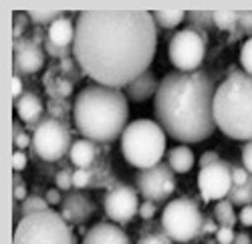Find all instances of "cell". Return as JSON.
I'll return each mask as SVG.
<instances>
[{"mask_svg":"<svg viewBox=\"0 0 252 244\" xmlns=\"http://www.w3.org/2000/svg\"><path fill=\"white\" fill-rule=\"evenodd\" d=\"M186 23L190 29L204 34V30H210L214 27V12L212 10H190L186 12Z\"/></svg>","mask_w":252,"mask_h":244,"instance_id":"cell-21","label":"cell"},{"mask_svg":"<svg viewBox=\"0 0 252 244\" xmlns=\"http://www.w3.org/2000/svg\"><path fill=\"white\" fill-rule=\"evenodd\" d=\"M69 157H71V161L79 170H91L93 161L97 157V148H95L93 141H89L85 137L77 139V141H73V148L69 152Z\"/></svg>","mask_w":252,"mask_h":244,"instance_id":"cell-19","label":"cell"},{"mask_svg":"<svg viewBox=\"0 0 252 244\" xmlns=\"http://www.w3.org/2000/svg\"><path fill=\"white\" fill-rule=\"evenodd\" d=\"M25 168H27V155H25V152L14 150V153H12V170L14 172H23Z\"/></svg>","mask_w":252,"mask_h":244,"instance_id":"cell-40","label":"cell"},{"mask_svg":"<svg viewBox=\"0 0 252 244\" xmlns=\"http://www.w3.org/2000/svg\"><path fill=\"white\" fill-rule=\"evenodd\" d=\"M202 232H218V228H216V224L212 220H204V226H202ZM200 232V234H202Z\"/></svg>","mask_w":252,"mask_h":244,"instance_id":"cell-48","label":"cell"},{"mask_svg":"<svg viewBox=\"0 0 252 244\" xmlns=\"http://www.w3.org/2000/svg\"><path fill=\"white\" fill-rule=\"evenodd\" d=\"M55 184H57V190H65V192L75 188L73 186V172L71 170H61L55 178Z\"/></svg>","mask_w":252,"mask_h":244,"instance_id":"cell-33","label":"cell"},{"mask_svg":"<svg viewBox=\"0 0 252 244\" xmlns=\"http://www.w3.org/2000/svg\"><path fill=\"white\" fill-rule=\"evenodd\" d=\"M47 79H53V87H49V95L53 99H65L71 95L73 91V83L69 81V77H55L53 69L47 73Z\"/></svg>","mask_w":252,"mask_h":244,"instance_id":"cell-25","label":"cell"},{"mask_svg":"<svg viewBox=\"0 0 252 244\" xmlns=\"http://www.w3.org/2000/svg\"><path fill=\"white\" fill-rule=\"evenodd\" d=\"M29 14L27 12H14V16H12V38L16 40V38H23V32H25V29H27V25H29Z\"/></svg>","mask_w":252,"mask_h":244,"instance_id":"cell-31","label":"cell"},{"mask_svg":"<svg viewBox=\"0 0 252 244\" xmlns=\"http://www.w3.org/2000/svg\"><path fill=\"white\" fill-rule=\"evenodd\" d=\"M121 152L133 168L150 170L161 164L165 153V131L158 121L135 119L121 135Z\"/></svg>","mask_w":252,"mask_h":244,"instance_id":"cell-5","label":"cell"},{"mask_svg":"<svg viewBox=\"0 0 252 244\" xmlns=\"http://www.w3.org/2000/svg\"><path fill=\"white\" fill-rule=\"evenodd\" d=\"M228 200L232 202L234 206H250L252 204V176L248 180V184L244 186H232V190H230L228 194Z\"/></svg>","mask_w":252,"mask_h":244,"instance_id":"cell-27","label":"cell"},{"mask_svg":"<svg viewBox=\"0 0 252 244\" xmlns=\"http://www.w3.org/2000/svg\"><path fill=\"white\" fill-rule=\"evenodd\" d=\"M240 65L242 71L252 77V38H246L244 45L240 47Z\"/></svg>","mask_w":252,"mask_h":244,"instance_id":"cell-29","label":"cell"},{"mask_svg":"<svg viewBox=\"0 0 252 244\" xmlns=\"http://www.w3.org/2000/svg\"><path fill=\"white\" fill-rule=\"evenodd\" d=\"M234 244H250V236L246 232H238L234 238Z\"/></svg>","mask_w":252,"mask_h":244,"instance_id":"cell-49","label":"cell"},{"mask_svg":"<svg viewBox=\"0 0 252 244\" xmlns=\"http://www.w3.org/2000/svg\"><path fill=\"white\" fill-rule=\"evenodd\" d=\"M238 34H248L252 38V10L250 12H240Z\"/></svg>","mask_w":252,"mask_h":244,"instance_id":"cell-36","label":"cell"},{"mask_svg":"<svg viewBox=\"0 0 252 244\" xmlns=\"http://www.w3.org/2000/svg\"><path fill=\"white\" fill-rule=\"evenodd\" d=\"M47 202L51 206H57V204H63V198H61V194H59V190H49L47 192Z\"/></svg>","mask_w":252,"mask_h":244,"instance_id":"cell-47","label":"cell"},{"mask_svg":"<svg viewBox=\"0 0 252 244\" xmlns=\"http://www.w3.org/2000/svg\"><path fill=\"white\" fill-rule=\"evenodd\" d=\"M143 220H152L156 216V202H150V200H145L143 204H139V212H137Z\"/></svg>","mask_w":252,"mask_h":244,"instance_id":"cell-38","label":"cell"},{"mask_svg":"<svg viewBox=\"0 0 252 244\" xmlns=\"http://www.w3.org/2000/svg\"><path fill=\"white\" fill-rule=\"evenodd\" d=\"M214 121L224 135L252 141V77L248 73H230L216 87Z\"/></svg>","mask_w":252,"mask_h":244,"instance_id":"cell-4","label":"cell"},{"mask_svg":"<svg viewBox=\"0 0 252 244\" xmlns=\"http://www.w3.org/2000/svg\"><path fill=\"white\" fill-rule=\"evenodd\" d=\"M73 119L85 139L111 144L129 125V99L121 89L87 85L75 97Z\"/></svg>","mask_w":252,"mask_h":244,"instance_id":"cell-3","label":"cell"},{"mask_svg":"<svg viewBox=\"0 0 252 244\" xmlns=\"http://www.w3.org/2000/svg\"><path fill=\"white\" fill-rule=\"evenodd\" d=\"M12 196H14V200L18 202V200H27V188H25V184L20 182V178H18V174H14V192H12Z\"/></svg>","mask_w":252,"mask_h":244,"instance_id":"cell-43","label":"cell"},{"mask_svg":"<svg viewBox=\"0 0 252 244\" xmlns=\"http://www.w3.org/2000/svg\"><path fill=\"white\" fill-rule=\"evenodd\" d=\"M51 204L47 202V198H40V196H29L23 204H20V214L23 216H31V214H36V212H43V210H49ZM20 216V218H23Z\"/></svg>","mask_w":252,"mask_h":244,"instance_id":"cell-28","label":"cell"},{"mask_svg":"<svg viewBox=\"0 0 252 244\" xmlns=\"http://www.w3.org/2000/svg\"><path fill=\"white\" fill-rule=\"evenodd\" d=\"M43 45H45V53H47V55H51L53 59H59V61L69 59V55L73 53V49H63V47L53 45L49 38H45V40H43Z\"/></svg>","mask_w":252,"mask_h":244,"instance_id":"cell-32","label":"cell"},{"mask_svg":"<svg viewBox=\"0 0 252 244\" xmlns=\"http://www.w3.org/2000/svg\"><path fill=\"white\" fill-rule=\"evenodd\" d=\"M167 164L174 174H186L194 168V152L188 146H176L167 152Z\"/></svg>","mask_w":252,"mask_h":244,"instance_id":"cell-20","label":"cell"},{"mask_svg":"<svg viewBox=\"0 0 252 244\" xmlns=\"http://www.w3.org/2000/svg\"><path fill=\"white\" fill-rule=\"evenodd\" d=\"M137 244H172V242H170V236L167 234H148V236H143Z\"/></svg>","mask_w":252,"mask_h":244,"instance_id":"cell-39","label":"cell"},{"mask_svg":"<svg viewBox=\"0 0 252 244\" xmlns=\"http://www.w3.org/2000/svg\"><path fill=\"white\" fill-rule=\"evenodd\" d=\"M230 166H232V184H234V186H244V184H248L250 172H248L244 166H236V164H230Z\"/></svg>","mask_w":252,"mask_h":244,"instance_id":"cell-35","label":"cell"},{"mask_svg":"<svg viewBox=\"0 0 252 244\" xmlns=\"http://www.w3.org/2000/svg\"><path fill=\"white\" fill-rule=\"evenodd\" d=\"M242 166L250 172L252 176V141H246L244 148H242Z\"/></svg>","mask_w":252,"mask_h":244,"instance_id":"cell-42","label":"cell"},{"mask_svg":"<svg viewBox=\"0 0 252 244\" xmlns=\"http://www.w3.org/2000/svg\"><path fill=\"white\" fill-rule=\"evenodd\" d=\"M12 244H75L69 222L55 210L23 216L14 226Z\"/></svg>","mask_w":252,"mask_h":244,"instance_id":"cell-6","label":"cell"},{"mask_svg":"<svg viewBox=\"0 0 252 244\" xmlns=\"http://www.w3.org/2000/svg\"><path fill=\"white\" fill-rule=\"evenodd\" d=\"M238 220H240V224L242 226H252V204L250 206H244L242 210H240V214H238Z\"/></svg>","mask_w":252,"mask_h":244,"instance_id":"cell-46","label":"cell"},{"mask_svg":"<svg viewBox=\"0 0 252 244\" xmlns=\"http://www.w3.org/2000/svg\"><path fill=\"white\" fill-rule=\"evenodd\" d=\"M158 89H159V83H158L156 75L152 71H145L143 75L133 79L131 83L125 87V95H127V99L133 101V103H143V101H148L150 97H156Z\"/></svg>","mask_w":252,"mask_h":244,"instance_id":"cell-16","label":"cell"},{"mask_svg":"<svg viewBox=\"0 0 252 244\" xmlns=\"http://www.w3.org/2000/svg\"><path fill=\"white\" fill-rule=\"evenodd\" d=\"M156 25L161 29H176L182 20H186L184 10H156L154 12Z\"/></svg>","mask_w":252,"mask_h":244,"instance_id":"cell-24","label":"cell"},{"mask_svg":"<svg viewBox=\"0 0 252 244\" xmlns=\"http://www.w3.org/2000/svg\"><path fill=\"white\" fill-rule=\"evenodd\" d=\"M214 81L206 71H172L159 81L154 97L156 119L176 141L200 144L214 133Z\"/></svg>","mask_w":252,"mask_h":244,"instance_id":"cell-2","label":"cell"},{"mask_svg":"<svg viewBox=\"0 0 252 244\" xmlns=\"http://www.w3.org/2000/svg\"><path fill=\"white\" fill-rule=\"evenodd\" d=\"M103 208H105V214H107L109 220L117 222V224H125V222H129L139 212L137 192L131 186L119 184L105 196Z\"/></svg>","mask_w":252,"mask_h":244,"instance_id":"cell-12","label":"cell"},{"mask_svg":"<svg viewBox=\"0 0 252 244\" xmlns=\"http://www.w3.org/2000/svg\"><path fill=\"white\" fill-rule=\"evenodd\" d=\"M93 212H95V204L87 194L67 192V196L63 198L61 216L65 218L69 224H83V222H87L91 218Z\"/></svg>","mask_w":252,"mask_h":244,"instance_id":"cell-14","label":"cell"},{"mask_svg":"<svg viewBox=\"0 0 252 244\" xmlns=\"http://www.w3.org/2000/svg\"><path fill=\"white\" fill-rule=\"evenodd\" d=\"M12 67L16 75H32L45 67V51L32 36L12 40Z\"/></svg>","mask_w":252,"mask_h":244,"instance_id":"cell-13","label":"cell"},{"mask_svg":"<svg viewBox=\"0 0 252 244\" xmlns=\"http://www.w3.org/2000/svg\"><path fill=\"white\" fill-rule=\"evenodd\" d=\"M91 176H93L91 170H77V172H73V186L79 188V190H85L91 184Z\"/></svg>","mask_w":252,"mask_h":244,"instance_id":"cell-34","label":"cell"},{"mask_svg":"<svg viewBox=\"0 0 252 244\" xmlns=\"http://www.w3.org/2000/svg\"><path fill=\"white\" fill-rule=\"evenodd\" d=\"M27 14H29V18H31V23H34V25H47V27H51L55 20H59V18L65 16L61 10H55V8H43V6L31 8V10H27Z\"/></svg>","mask_w":252,"mask_h":244,"instance_id":"cell-23","label":"cell"},{"mask_svg":"<svg viewBox=\"0 0 252 244\" xmlns=\"http://www.w3.org/2000/svg\"><path fill=\"white\" fill-rule=\"evenodd\" d=\"M12 144H14V150H27L29 146H32V139L18 127V123L14 121V127H12Z\"/></svg>","mask_w":252,"mask_h":244,"instance_id":"cell-30","label":"cell"},{"mask_svg":"<svg viewBox=\"0 0 252 244\" xmlns=\"http://www.w3.org/2000/svg\"><path fill=\"white\" fill-rule=\"evenodd\" d=\"M47 38L53 45L63 47V49H73L75 43V25L71 23V18L63 16L47 29Z\"/></svg>","mask_w":252,"mask_h":244,"instance_id":"cell-18","label":"cell"},{"mask_svg":"<svg viewBox=\"0 0 252 244\" xmlns=\"http://www.w3.org/2000/svg\"><path fill=\"white\" fill-rule=\"evenodd\" d=\"M73 148V139L67 123L57 117H45L38 121L32 133V150L45 161H59Z\"/></svg>","mask_w":252,"mask_h":244,"instance_id":"cell-8","label":"cell"},{"mask_svg":"<svg viewBox=\"0 0 252 244\" xmlns=\"http://www.w3.org/2000/svg\"><path fill=\"white\" fill-rule=\"evenodd\" d=\"M170 63L176 71L182 73H194L200 71V65L206 55V34L194 29H182L170 40Z\"/></svg>","mask_w":252,"mask_h":244,"instance_id":"cell-9","label":"cell"},{"mask_svg":"<svg viewBox=\"0 0 252 244\" xmlns=\"http://www.w3.org/2000/svg\"><path fill=\"white\" fill-rule=\"evenodd\" d=\"M135 190L150 202H163L176 190V174L170 164H158L150 170H139L135 176Z\"/></svg>","mask_w":252,"mask_h":244,"instance_id":"cell-10","label":"cell"},{"mask_svg":"<svg viewBox=\"0 0 252 244\" xmlns=\"http://www.w3.org/2000/svg\"><path fill=\"white\" fill-rule=\"evenodd\" d=\"M158 25L148 10H83L75 20L73 59L97 85L125 89L150 71Z\"/></svg>","mask_w":252,"mask_h":244,"instance_id":"cell-1","label":"cell"},{"mask_svg":"<svg viewBox=\"0 0 252 244\" xmlns=\"http://www.w3.org/2000/svg\"><path fill=\"white\" fill-rule=\"evenodd\" d=\"M216 161H220V155L216 152H204L200 157V168H208V166L216 164Z\"/></svg>","mask_w":252,"mask_h":244,"instance_id":"cell-44","label":"cell"},{"mask_svg":"<svg viewBox=\"0 0 252 244\" xmlns=\"http://www.w3.org/2000/svg\"><path fill=\"white\" fill-rule=\"evenodd\" d=\"M232 166L220 159L216 164L202 168L198 174V190L204 200H224L232 190Z\"/></svg>","mask_w":252,"mask_h":244,"instance_id":"cell-11","label":"cell"},{"mask_svg":"<svg viewBox=\"0 0 252 244\" xmlns=\"http://www.w3.org/2000/svg\"><path fill=\"white\" fill-rule=\"evenodd\" d=\"M204 226V216L198 204L190 198H176L161 212V228L176 242L194 240Z\"/></svg>","mask_w":252,"mask_h":244,"instance_id":"cell-7","label":"cell"},{"mask_svg":"<svg viewBox=\"0 0 252 244\" xmlns=\"http://www.w3.org/2000/svg\"><path fill=\"white\" fill-rule=\"evenodd\" d=\"M49 107H51V113H53L51 117H57V119H61V115L65 113V109H69L65 105V99H51Z\"/></svg>","mask_w":252,"mask_h":244,"instance_id":"cell-41","label":"cell"},{"mask_svg":"<svg viewBox=\"0 0 252 244\" xmlns=\"http://www.w3.org/2000/svg\"><path fill=\"white\" fill-rule=\"evenodd\" d=\"M214 218L220 226L232 228L236 224V214H234V204L230 200H220L214 206Z\"/></svg>","mask_w":252,"mask_h":244,"instance_id":"cell-22","label":"cell"},{"mask_svg":"<svg viewBox=\"0 0 252 244\" xmlns=\"http://www.w3.org/2000/svg\"><path fill=\"white\" fill-rule=\"evenodd\" d=\"M14 109H16V115L23 119L25 123L36 127L38 125L36 121L40 119V115H43L45 105L36 93H25L18 101H14Z\"/></svg>","mask_w":252,"mask_h":244,"instance_id":"cell-17","label":"cell"},{"mask_svg":"<svg viewBox=\"0 0 252 244\" xmlns=\"http://www.w3.org/2000/svg\"><path fill=\"white\" fill-rule=\"evenodd\" d=\"M83 244H131L127 234H125L117 224L111 222H99L91 226L83 238Z\"/></svg>","mask_w":252,"mask_h":244,"instance_id":"cell-15","label":"cell"},{"mask_svg":"<svg viewBox=\"0 0 252 244\" xmlns=\"http://www.w3.org/2000/svg\"><path fill=\"white\" fill-rule=\"evenodd\" d=\"M234 238H236V232L232 228H224L220 226L218 232H216V240L218 244H234Z\"/></svg>","mask_w":252,"mask_h":244,"instance_id":"cell-37","label":"cell"},{"mask_svg":"<svg viewBox=\"0 0 252 244\" xmlns=\"http://www.w3.org/2000/svg\"><path fill=\"white\" fill-rule=\"evenodd\" d=\"M240 23V12L234 10H214V27L220 30H236Z\"/></svg>","mask_w":252,"mask_h":244,"instance_id":"cell-26","label":"cell"},{"mask_svg":"<svg viewBox=\"0 0 252 244\" xmlns=\"http://www.w3.org/2000/svg\"><path fill=\"white\" fill-rule=\"evenodd\" d=\"M23 81H20V75H12V101H18L23 97Z\"/></svg>","mask_w":252,"mask_h":244,"instance_id":"cell-45","label":"cell"}]
</instances>
